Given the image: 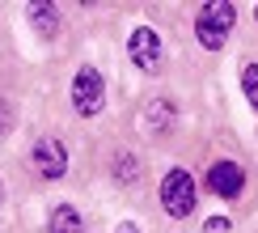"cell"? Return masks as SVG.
<instances>
[{
  "mask_svg": "<svg viewBox=\"0 0 258 233\" xmlns=\"http://www.w3.org/2000/svg\"><path fill=\"white\" fill-rule=\"evenodd\" d=\"M233 26H237V5H229V0H212L195 13V34L208 51H220L229 42Z\"/></svg>",
  "mask_w": 258,
  "mask_h": 233,
  "instance_id": "obj_1",
  "label": "cell"
},
{
  "mask_svg": "<svg viewBox=\"0 0 258 233\" xmlns=\"http://www.w3.org/2000/svg\"><path fill=\"white\" fill-rule=\"evenodd\" d=\"M195 199H199V187L190 178V169H182V165L165 169V178H161V208L174 220H186L195 212Z\"/></svg>",
  "mask_w": 258,
  "mask_h": 233,
  "instance_id": "obj_2",
  "label": "cell"
},
{
  "mask_svg": "<svg viewBox=\"0 0 258 233\" xmlns=\"http://www.w3.org/2000/svg\"><path fill=\"white\" fill-rule=\"evenodd\" d=\"M102 102H106L102 72L93 68V64H81L77 77H72V106H77V114H81V119H93V114L102 110Z\"/></svg>",
  "mask_w": 258,
  "mask_h": 233,
  "instance_id": "obj_3",
  "label": "cell"
},
{
  "mask_svg": "<svg viewBox=\"0 0 258 233\" xmlns=\"http://www.w3.org/2000/svg\"><path fill=\"white\" fill-rule=\"evenodd\" d=\"M30 165H34L38 178H47V183H59L63 174H68V144H59L55 136H42V140L30 148Z\"/></svg>",
  "mask_w": 258,
  "mask_h": 233,
  "instance_id": "obj_4",
  "label": "cell"
},
{
  "mask_svg": "<svg viewBox=\"0 0 258 233\" xmlns=\"http://www.w3.org/2000/svg\"><path fill=\"white\" fill-rule=\"evenodd\" d=\"M161 34L153 26H136L132 30V38H127V55H132V64L140 72H157L161 68Z\"/></svg>",
  "mask_w": 258,
  "mask_h": 233,
  "instance_id": "obj_5",
  "label": "cell"
},
{
  "mask_svg": "<svg viewBox=\"0 0 258 233\" xmlns=\"http://www.w3.org/2000/svg\"><path fill=\"white\" fill-rule=\"evenodd\" d=\"M208 191L212 195H220V199H237L241 191H245V169L237 161H216L208 169Z\"/></svg>",
  "mask_w": 258,
  "mask_h": 233,
  "instance_id": "obj_6",
  "label": "cell"
},
{
  "mask_svg": "<svg viewBox=\"0 0 258 233\" xmlns=\"http://www.w3.org/2000/svg\"><path fill=\"white\" fill-rule=\"evenodd\" d=\"M47 233H85V220L72 204H55L47 216Z\"/></svg>",
  "mask_w": 258,
  "mask_h": 233,
  "instance_id": "obj_7",
  "label": "cell"
},
{
  "mask_svg": "<svg viewBox=\"0 0 258 233\" xmlns=\"http://www.w3.org/2000/svg\"><path fill=\"white\" fill-rule=\"evenodd\" d=\"M30 26H34L42 38H55V30H59V9L51 5V0H38V5H30Z\"/></svg>",
  "mask_w": 258,
  "mask_h": 233,
  "instance_id": "obj_8",
  "label": "cell"
},
{
  "mask_svg": "<svg viewBox=\"0 0 258 233\" xmlns=\"http://www.w3.org/2000/svg\"><path fill=\"white\" fill-rule=\"evenodd\" d=\"M148 123H153V132H165L174 123V102H165V98L148 102Z\"/></svg>",
  "mask_w": 258,
  "mask_h": 233,
  "instance_id": "obj_9",
  "label": "cell"
},
{
  "mask_svg": "<svg viewBox=\"0 0 258 233\" xmlns=\"http://www.w3.org/2000/svg\"><path fill=\"white\" fill-rule=\"evenodd\" d=\"M241 89H245L250 110H258V64H245V68H241Z\"/></svg>",
  "mask_w": 258,
  "mask_h": 233,
  "instance_id": "obj_10",
  "label": "cell"
},
{
  "mask_svg": "<svg viewBox=\"0 0 258 233\" xmlns=\"http://www.w3.org/2000/svg\"><path fill=\"white\" fill-rule=\"evenodd\" d=\"M136 174H140V161H136L132 153L114 157V178H119V183H136Z\"/></svg>",
  "mask_w": 258,
  "mask_h": 233,
  "instance_id": "obj_11",
  "label": "cell"
},
{
  "mask_svg": "<svg viewBox=\"0 0 258 233\" xmlns=\"http://www.w3.org/2000/svg\"><path fill=\"white\" fill-rule=\"evenodd\" d=\"M9 132H13V106L0 98V136H9Z\"/></svg>",
  "mask_w": 258,
  "mask_h": 233,
  "instance_id": "obj_12",
  "label": "cell"
},
{
  "mask_svg": "<svg viewBox=\"0 0 258 233\" xmlns=\"http://www.w3.org/2000/svg\"><path fill=\"white\" fill-rule=\"evenodd\" d=\"M203 233H229V220H224V216H212V220H203Z\"/></svg>",
  "mask_w": 258,
  "mask_h": 233,
  "instance_id": "obj_13",
  "label": "cell"
},
{
  "mask_svg": "<svg viewBox=\"0 0 258 233\" xmlns=\"http://www.w3.org/2000/svg\"><path fill=\"white\" fill-rule=\"evenodd\" d=\"M114 233H144V229H140V225H132V220H123V225L114 229Z\"/></svg>",
  "mask_w": 258,
  "mask_h": 233,
  "instance_id": "obj_14",
  "label": "cell"
},
{
  "mask_svg": "<svg viewBox=\"0 0 258 233\" xmlns=\"http://www.w3.org/2000/svg\"><path fill=\"white\" fill-rule=\"evenodd\" d=\"M0 204H5V183H0Z\"/></svg>",
  "mask_w": 258,
  "mask_h": 233,
  "instance_id": "obj_15",
  "label": "cell"
},
{
  "mask_svg": "<svg viewBox=\"0 0 258 233\" xmlns=\"http://www.w3.org/2000/svg\"><path fill=\"white\" fill-rule=\"evenodd\" d=\"M254 17H258V5H254Z\"/></svg>",
  "mask_w": 258,
  "mask_h": 233,
  "instance_id": "obj_16",
  "label": "cell"
}]
</instances>
